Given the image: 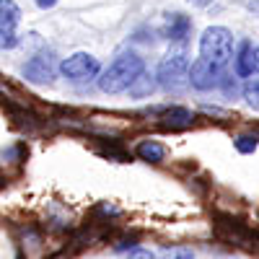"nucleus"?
<instances>
[{
  "mask_svg": "<svg viewBox=\"0 0 259 259\" xmlns=\"http://www.w3.org/2000/svg\"><path fill=\"white\" fill-rule=\"evenodd\" d=\"M140 73H145V60L138 52H122L109 62V68L99 73L96 80L104 94H122L135 83Z\"/></svg>",
  "mask_w": 259,
  "mask_h": 259,
  "instance_id": "obj_1",
  "label": "nucleus"
},
{
  "mask_svg": "<svg viewBox=\"0 0 259 259\" xmlns=\"http://www.w3.org/2000/svg\"><path fill=\"white\" fill-rule=\"evenodd\" d=\"M231 55H233V34L226 26H210L202 31V36H200V57L202 60L223 68L231 60Z\"/></svg>",
  "mask_w": 259,
  "mask_h": 259,
  "instance_id": "obj_2",
  "label": "nucleus"
},
{
  "mask_svg": "<svg viewBox=\"0 0 259 259\" xmlns=\"http://www.w3.org/2000/svg\"><path fill=\"white\" fill-rule=\"evenodd\" d=\"M187 70H189V60L182 50L177 52H168L161 65H158V73H156V83L161 85L163 91L168 94H182L187 89Z\"/></svg>",
  "mask_w": 259,
  "mask_h": 259,
  "instance_id": "obj_3",
  "label": "nucleus"
},
{
  "mask_svg": "<svg viewBox=\"0 0 259 259\" xmlns=\"http://www.w3.org/2000/svg\"><path fill=\"white\" fill-rule=\"evenodd\" d=\"M57 73H62L75 85H83V83H91L99 78L101 62H99V57H94L89 52H75L70 57H65L62 62H57Z\"/></svg>",
  "mask_w": 259,
  "mask_h": 259,
  "instance_id": "obj_4",
  "label": "nucleus"
},
{
  "mask_svg": "<svg viewBox=\"0 0 259 259\" xmlns=\"http://www.w3.org/2000/svg\"><path fill=\"white\" fill-rule=\"evenodd\" d=\"M221 78H223V68H218V65H212L202 57H197L189 70H187V83L192 85V89L197 91H212L221 85Z\"/></svg>",
  "mask_w": 259,
  "mask_h": 259,
  "instance_id": "obj_5",
  "label": "nucleus"
},
{
  "mask_svg": "<svg viewBox=\"0 0 259 259\" xmlns=\"http://www.w3.org/2000/svg\"><path fill=\"white\" fill-rule=\"evenodd\" d=\"M57 75V60L52 52H36L26 65H24V78L29 83H52Z\"/></svg>",
  "mask_w": 259,
  "mask_h": 259,
  "instance_id": "obj_6",
  "label": "nucleus"
},
{
  "mask_svg": "<svg viewBox=\"0 0 259 259\" xmlns=\"http://www.w3.org/2000/svg\"><path fill=\"white\" fill-rule=\"evenodd\" d=\"M259 70V50L254 41H241L239 55H236V75L239 78H256Z\"/></svg>",
  "mask_w": 259,
  "mask_h": 259,
  "instance_id": "obj_7",
  "label": "nucleus"
},
{
  "mask_svg": "<svg viewBox=\"0 0 259 259\" xmlns=\"http://www.w3.org/2000/svg\"><path fill=\"white\" fill-rule=\"evenodd\" d=\"M189 31H192L189 16H184V13H166V21H163V36H166V39L184 45L187 36H189Z\"/></svg>",
  "mask_w": 259,
  "mask_h": 259,
  "instance_id": "obj_8",
  "label": "nucleus"
},
{
  "mask_svg": "<svg viewBox=\"0 0 259 259\" xmlns=\"http://www.w3.org/2000/svg\"><path fill=\"white\" fill-rule=\"evenodd\" d=\"M192 119H194L192 112L184 109V106H168V109H163V114H161V124L166 130H184V127L192 124Z\"/></svg>",
  "mask_w": 259,
  "mask_h": 259,
  "instance_id": "obj_9",
  "label": "nucleus"
},
{
  "mask_svg": "<svg viewBox=\"0 0 259 259\" xmlns=\"http://www.w3.org/2000/svg\"><path fill=\"white\" fill-rule=\"evenodd\" d=\"M135 153L145 163H161L166 158V145L158 143V140H140L138 148H135Z\"/></svg>",
  "mask_w": 259,
  "mask_h": 259,
  "instance_id": "obj_10",
  "label": "nucleus"
},
{
  "mask_svg": "<svg viewBox=\"0 0 259 259\" xmlns=\"http://www.w3.org/2000/svg\"><path fill=\"white\" fill-rule=\"evenodd\" d=\"M158 89V83H156V75H148V73H140L138 78H135V83L130 85V94H133L135 99H145V96H150Z\"/></svg>",
  "mask_w": 259,
  "mask_h": 259,
  "instance_id": "obj_11",
  "label": "nucleus"
},
{
  "mask_svg": "<svg viewBox=\"0 0 259 259\" xmlns=\"http://www.w3.org/2000/svg\"><path fill=\"white\" fill-rule=\"evenodd\" d=\"M21 21V8L13 0H0V24H16Z\"/></svg>",
  "mask_w": 259,
  "mask_h": 259,
  "instance_id": "obj_12",
  "label": "nucleus"
},
{
  "mask_svg": "<svg viewBox=\"0 0 259 259\" xmlns=\"http://www.w3.org/2000/svg\"><path fill=\"white\" fill-rule=\"evenodd\" d=\"M18 45L16 24H0V50H13Z\"/></svg>",
  "mask_w": 259,
  "mask_h": 259,
  "instance_id": "obj_13",
  "label": "nucleus"
},
{
  "mask_svg": "<svg viewBox=\"0 0 259 259\" xmlns=\"http://www.w3.org/2000/svg\"><path fill=\"white\" fill-rule=\"evenodd\" d=\"M233 145L239 153H254L256 150V135H239L233 140Z\"/></svg>",
  "mask_w": 259,
  "mask_h": 259,
  "instance_id": "obj_14",
  "label": "nucleus"
},
{
  "mask_svg": "<svg viewBox=\"0 0 259 259\" xmlns=\"http://www.w3.org/2000/svg\"><path fill=\"white\" fill-rule=\"evenodd\" d=\"M244 96L249 101V106L256 109V99H259V85H256V78H246V85H244Z\"/></svg>",
  "mask_w": 259,
  "mask_h": 259,
  "instance_id": "obj_15",
  "label": "nucleus"
},
{
  "mask_svg": "<svg viewBox=\"0 0 259 259\" xmlns=\"http://www.w3.org/2000/svg\"><path fill=\"white\" fill-rule=\"evenodd\" d=\"M130 259H156L150 251H145V249H135L133 254H130Z\"/></svg>",
  "mask_w": 259,
  "mask_h": 259,
  "instance_id": "obj_16",
  "label": "nucleus"
},
{
  "mask_svg": "<svg viewBox=\"0 0 259 259\" xmlns=\"http://www.w3.org/2000/svg\"><path fill=\"white\" fill-rule=\"evenodd\" d=\"M34 3H36L39 8H45V11H47V8H52V6L57 3V0H34Z\"/></svg>",
  "mask_w": 259,
  "mask_h": 259,
  "instance_id": "obj_17",
  "label": "nucleus"
},
{
  "mask_svg": "<svg viewBox=\"0 0 259 259\" xmlns=\"http://www.w3.org/2000/svg\"><path fill=\"white\" fill-rule=\"evenodd\" d=\"M187 3L197 6V8H205V6H210V3H212V0H187Z\"/></svg>",
  "mask_w": 259,
  "mask_h": 259,
  "instance_id": "obj_18",
  "label": "nucleus"
},
{
  "mask_svg": "<svg viewBox=\"0 0 259 259\" xmlns=\"http://www.w3.org/2000/svg\"><path fill=\"white\" fill-rule=\"evenodd\" d=\"M16 259H24V256H16Z\"/></svg>",
  "mask_w": 259,
  "mask_h": 259,
  "instance_id": "obj_19",
  "label": "nucleus"
}]
</instances>
